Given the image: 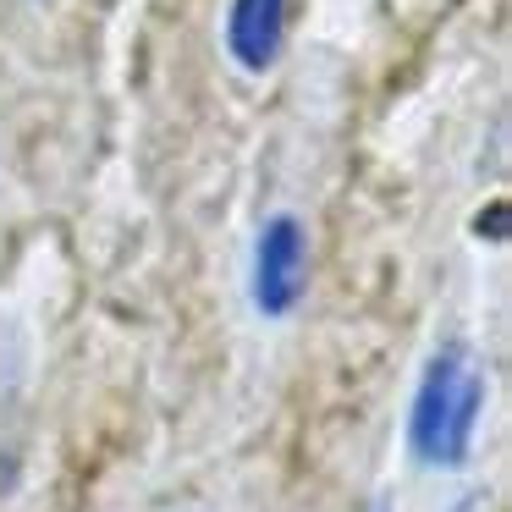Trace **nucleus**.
<instances>
[{
  "label": "nucleus",
  "mask_w": 512,
  "mask_h": 512,
  "mask_svg": "<svg viewBox=\"0 0 512 512\" xmlns=\"http://www.w3.org/2000/svg\"><path fill=\"white\" fill-rule=\"evenodd\" d=\"M485 408V364L468 342H441L419 375L408 408V452L424 468H463Z\"/></svg>",
  "instance_id": "1"
},
{
  "label": "nucleus",
  "mask_w": 512,
  "mask_h": 512,
  "mask_svg": "<svg viewBox=\"0 0 512 512\" xmlns=\"http://www.w3.org/2000/svg\"><path fill=\"white\" fill-rule=\"evenodd\" d=\"M303 276H309V237L292 215H270L254 243V309L281 320L298 309Z\"/></svg>",
  "instance_id": "2"
},
{
  "label": "nucleus",
  "mask_w": 512,
  "mask_h": 512,
  "mask_svg": "<svg viewBox=\"0 0 512 512\" xmlns=\"http://www.w3.org/2000/svg\"><path fill=\"white\" fill-rule=\"evenodd\" d=\"M287 6L292 0H232V12H226V50H232V61L243 72H265L281 56Z\"/></svg>",
  "instance_id": "3"
}]
</instances>
